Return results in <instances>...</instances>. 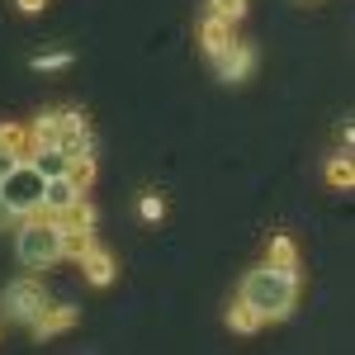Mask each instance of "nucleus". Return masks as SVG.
I'll return each mask as SVG.
<instances>
[{
  "label": "nucleus",
  "mask_w": 355,
  "mask_h": 355,
  "mask_svg": "<svg viewBox=\"0 0 355 355\" xmlns=\"http://www.w3.org/2000/svg\"><path fill=\"white\" fill-rule=\"evenodd\" d=\"M294 299H299V270H279L266 261L242 279V303H251L261 318H289Z\"/></svg>",
  "instance_id": "1"
},
{
  "label": "nucleus",
  "mask_w": 355,
  "mask_h": 355,
  "mask_svg": "<svg viewBox=\"0 0 355 355\" xmlns=\"http://www.w3.org/2000/svg\"><path fill=\"white\" fill-rule=\"evenodd\" d=\"M15 251H19V261L33 266V270L57 266V261L67 256V251H62V218H28V223H19Z\"/></svg>",
  "instance_id": "2"
},
{
  "label": "nucleus",
  "mask_w": 355,
  "mask_h": 355,
  "mask_svg": "<svg viewBox=\"0 0 355 355\" xmlns=\"http://www.w3.org/2000/svg\"><path fill=\"white\" fill-rule=\"evenodd\" d=\"M43 190H48V180L38 175V166L28 162V157H19V162H15V171L0 180V194H5V204H10L19 218L43 209Z\"/></svg>",
  "instance_id": "3"
},
{
  "label": "nucleus",
  "mask_w": 355,
  "mask_h": 355,
  "mask_svg": "<svg viewBox=\"0 0 355 355\" xmlns=\"http://www.w3.org/2000/svg\"><path fill=\"white\" fill-rule=\"evenodd\" d=\"M48 303L53 299H48V289H43L38 279H10V284L0 289V308H5L10 322H28V327H33Z\"/></svg>",
  "instance_id": "4"
},
{
  "label": "nucleus",
  "mask_w": 355,
  "mask_h": 355,
  "mask_svg": "<svg viewBox=\"0 0 355 355\" xmlns=\"http://www.w3.org/2000/svg\"><path fill=\"white\" fill-rule=\"evenodd\" d=\"M76 204H81V185H76L71 175H53L48 190H43V214L62 218V214H71Z\"/></svg>",
  "instance_id": "5"
},
{
  "label": "nucleus",
  "mask_w": 355,
  "mask_h": 355,
  "mask_svg": "<svg viewBox=\"0 0 355 355\" xmlns=\"http://www.w3.org/2000/svg\"><path fill=\"white\" fill-rule=\"evenodd\" d=\"M214 67H218V81L237 85V81H246V76H251V67H256V48H251V43H232V48H227Z\"/></svg>",
  "instance_id": "6"
},
{
  "label": "nucleus",
  "mask_w": 355,
  "mask_h": 355,
  "mask_svg": "<svg viewBox=\"0 0 355 355\" xmlns=\"http://www.w3.org/2000/svg\"><path fill=\"white\" fill-rule=\"evenodd\" d=\"M71 322H76V308H71V303H62V308H53V303H48V308H43V318L33 322V341H53L57 331L71 327Z\"/></svg>",
  "instance_id": "7"
},
{
  "label": "nucleus",
  "mask_w": 355,
  "mask_h": 355,
  "mask_svg": "<svg viewBox=\"0 0 355 355\" xmlns=\"http://www.w3.org/2000/svg\"><path fill=\"white\" fill-rule=\"evenodd\" d=\"M76 261L85 266L90 284H100V289H105V284H114V261H110V251H100V246H90V242H85Z\"/></svg>",
  "instance_id": "8"
},
{
  "label": "nucleus",
  "mask_w": 355,
  "mask_h": 355,
  "mask_svg": "<svg viewBox=\"0 0 355 355\" xmlns=\"http://www.w3.org/2000/svg\"><path fill=\"white\" fill-rule=\"evenodd\" d=\"M199 43H204V53H209V62H218L237 38H232V24H223V19H204V28H199Z\"/></svg>",
  "instance_id": "9"
},
{
  "label": "nucleus",
  "mask_w": 355,
  "mask_h": 355,
  "mask_svg": "<svg viewBox=\"0 0 355 355\" xmlns=\"http://www.w3.org/2000/svg\"><path fill=\"white\" fill-rule=\"evenodd\" d=\"M28 162L38 166V175H43V180H53V175H67V171H71V157H67V152H57V147H33V152H28Z\"/></svg>",
  "instance_id": "10"
},
{
  "label": "nucleus",
  "mask_w": 355,
  "mask_h": 355,
  "mask_svg": "<svg viewBox=\"0 0 355 355\" xmlns=\"http://www.w3.org/2000/svg\"><path fill=\"white\" fill-rule=\"evenodd\" d=\"M261 322H266V318H261V313H256L251 303H242V299L227 308V327H232V331H242V336H251V331L261 327Z\"/></svg>",
  "instance_id": "11"
},
{
  "label": "nucleus",
  "mask_w": 355,
  "mask_h": 355,
  "mask_svg": "<svg viewBox=\"0 0 355 355\" xmlns=\"http://www.w3.org/2000/svg\"><path fill=\"white\" fill-rule=\"evenodd\" d=\"M57 152H67L71 162H76V157H95V137H90V128H81V133H62L57 137Z\"/></svg>",
  "instance_id": "12"
},
{
  "label": "nucleus",
  "mask_w": 355,
  "mask_h": 355,
  "mask_svg": "<svg viewBox=\"0 0 355 355\" xmlns=\"http://www.w3.org/2000/svg\"><path fill=\"white\" fill-rule=\"evenodd\" d=\"M28 142H33V147H57V114H53V110L33 119V128H28Z\"/></svg>",
  "instance_id": "13"
},
{
  "label": "nucleus",
  "mask_w": 355,
  "mask_h": 355,
  "mask_svg": "<svg viewBox=\"0 0 355 355\" xmlns=\"http://www.w3.org/2000/svg\"><path fill=\"white\" fill-rule=\"evenodd\" d=\"M270 266H279V270H299V251H294L289 237H275L270 242Z\"/></svg>",
  "instance_id": "14"
},
{
  "label": "nucleus",
  "mask_w": 355,
  "mask_h": 355,
  "mask_svg": "<svg viewBox=\"0 0 355 355\" xmlns=\"http://www.w3.org/2000/svg\"><path fill=\"white\" fill-rule=\"evenodd\" d=\"M246 15V0H209V19H223V24H237Z\"/></svg>",
  "instance_id": "15"
},
{
  "label": "nucleus",
  "mask_w": 355,
  "mask_h": 355,
  "mask_svg": "<svg viewBox=\"0 0 355 355\" xmlns=\"http://www.w3.org/2000/svg\"><path fill=\"white\" fill-rule=\"evenodd\" d=\"M327 180L336 185V190H351V185H355L351 162H346V157H331V162H327Z\"/></svg>",
  "instance_id": "16"
},
{
  "label": "nucleus",
  "mask_w": 355,
  "mask_h": 355,
  "mask_svg": "<svg viewBox=\"0 0 355 355\" xmlns=\"http://www.w3.org/2000/svg\"><path fill=\"white\" fill-rule=\"evenodd\" d=\"M67 175H71V180H76V185H90V180H95V157H76V162H71V171H67Z\"/></svg>",
  "instance_id": "17"
},
{
  "label": "nucleus",
  "mask_w": 355,
  "mask_h": 355,
  "mask_svg": "<svg viewBox=\"0 0 355 355\" xmlns=\"http://www.w3.org/2000/svg\"><path fill=\"white\" fill-rule=\"evenodd\" d=\"M62 67H71V53H43V57H33V71H62Z\"/></svg>",
  "instance_id": "18"
},
{
  "label": "nucleus",
  "mask_w": 355,
  "mask_h": 355,
  "mask_svg": "<svg viewBox=\"0 0 355 355\" xmlns=\"http://www.w3.org/2000/svg\"><path fill=\"white\" fill-rule=\"evenodd\" d=\"M137 214H142V218L147 223H157L166 214V204H162V194H142V199H137Z\"/></svg>",
  "instance_id": "19"
},
{
  "label": "nucleus",
  "mask_w": 355,
  "mask_h": 355,
  "mask_svg": "<svg viewBox=\"0 0 355 355\" xmlns=\"http://www.w3.org/2000/svg\"><path fill=\"white\" fill-rule=\"evenodd\" d=\"M0 147H10L15 157H24V128H15V123H5V128H0Z\"/></svg>",
  "instance_id": "20"
},
{
  "label": "nucleus",
  "mask_w": 355,
  "mask_h": 355,
  "mask_svg": "<svg viewBox=\"0 0 355 355\" xmlns=\"http://www.w3.org/2000/svg\"><path fill=\"white\" fill-rule=\"evenodd\" d=\"M71 227H81V232H90V227H95V209H90L85 199L71 209Z\"/></svg>",
  "instance_id": "21"
},
{
  "label": "nucleus",
  "mask_w": 355,
  "mask_h": 355,
  "mask_svg": "<svg viewBox=\"0 0 355 355\" xmlns=\"http://www.w3.org/2000/svg\"><path fill=\"white\" fill-rule=\"evenodd\" d=\"M15 218H19V214H15V209L5 204V194H0V232H5V227H15Z\"/></svg>",
  "instance_id": "22"
},
{
  "label": "nucleus",
  "mask_w": 355,
  "mask_h": 355,
  "mask_svg": "<svg viewBox=\"0 0 355 355\" xmlns=\"http://www.w3.org/2000/svg\"><path fill=\"white\" fill-rule=\"evenodd\" d=\"M15 162H19V157H15V152H10V147H0V180H5V175H10V171H15Z\"/></svg>",
  "instance_id": "23"
},
{
  "label": "nucleus",
  "mask_w": 355,
  "mask_h": 355,
  "mask_svg": "<svg viewBox=\"0 0 355 355\" xmlns=\"http://www.w3.org/2000/svg\"><path fill=\"white\" fill-rule=\"evenodd\" d=\"M15 5H19L24 15H43V10H48V0H15Z\"/></svg>",
  "instance_id": "24"
}]
</instances>
